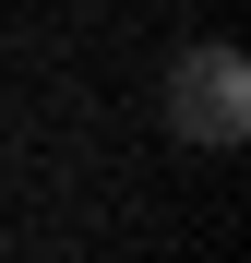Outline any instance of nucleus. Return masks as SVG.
<instances>
[{
    "label": "nucleus",
    "mask_w": 251,
    "mask_h": 263,
    "mask_svg": "<svg viewBox=\"0 0 251 263\" xmlns=\"http://www.w3.org/2000/svg\"><path fill=\"white\" fill-rule=\"evenodd\" d=\"M167 132H180V144H203V156L251 144V60L227 48V36H203V48L167 60Z\"/></svg>",
    "instance_id": "f257e3e1"
}]
</instances>
